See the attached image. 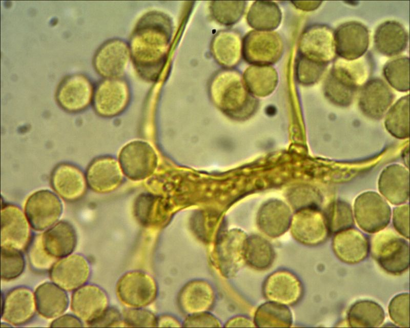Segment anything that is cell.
I'll use <instances>...</instances> for the list:
<instances>
[{"mask_svg": "<svg viewBox=\"0 0 410 328\" xmlns=\"http://www.w3.org/2000/svg\"><path fill=\"white\" fill-rule=\"evenodd\" d=\"M383 75L395 90L406 92L409 89V59L400 56L387 62L383 68Z\"/></svg>", "mask_w": 410, "mask_h": 328, "instance_id": "1f68e13d", "label": "cell"}, {"mask_svg": "<svg viewBox=\"0 0 410 328\" xmlns=\"http://www.w3.org/2000/svg\"><path fill=\"white\" fill-rule=\"evenodd\" d=\"M50 181L56 194L69 202L81 199L88 187L85 174L76 166L68 162L59 163L54 167Z\"/></svg>", "mask_w": 410, "mask_h": 328, "instance_id": "2e32d148", "label": "cell"}, {"mask_svg": "<svg viewBox=\"0 0 410 328\" xmlns=\"http://www.w3.org/2000/svg\"><path fill=\"white\" fill-rule=\"evenodd\" d=\"M37 312L34 292L30 288L18 286L9 291L1 300V319L8 324L19 326L27 324Z\"/></svg>", "mask_w": 410, "mask_h": 328, "instance_id": "5bb4252c", "label": "cell"}, {"mask_svg": "<svg viewBox=\"0 0 410 328\" xmlns=\"http://www.w3.org/2000/svg\"><path fill=\"white\" fill-rule=\"evenodd\" d=\"M282 18L281 10L272 1H256L251 6L247 16L250 26L258 31H270L276 29Z\"/></svg>", "mask_w": 410, "mask_h": 328, "instance_id": "83f0119b", "label": "cell"}, {"mask_svg": "<svg viewBox=\"0 0 410 328\" xmlns=\"http://www.w3.org/2000/svg\"><path fill=\"white\" fill-rule=\"evenodd\" d=\"M122 172L119 163L115 158L107 156L95 158L86 171L88 186L97 193L113 191L121 182Z\"/></svg>", "mask_w": 410, "mask_h": 328, "instance_id": "d6986e66", "label": "cell"}, {"mask_svg": "<svg viewBox=\"0 0 410 328\" xmlns=\"http://www.w3.org/2000/svg\"><path fill=\"white\" fill-rule=\"evenodd\" d=\"M172 34L168 17L159 13L144 16L137 24L130 40V55L136 70L143 79L154 81L163 67Z\"/></svg>", "mask_w": 410, "mask_h": 328, "instance_id": "6da1fadb", "label": "cell"}, {"mask_svg": "<svg viewBox=\"0 0 410 328\" xmlns=\"http://www.w3.org/2000/svg\"><path fill=\"white\" fill-rule=\"evenodd\" d=\"M34 295L37 312L44 318L55 319L68 309L69 299L66 291L52 282L39 285Z\"/></svg>", "mask_w": 410, "mask_h": 328, "instance_id": "d4e9b609", "label": "cell"}, {"mask_svg": "<svg viewBox=\"0 0 410 328\" xmlns=\"http://www.w3.org/2000/svg\"><path fill=\"white\" fill-rule=\"evenodd\" d=\"M294 6L298 9L311 11L317 9L322 3V1H292Z\"/></svg>", "mask_w": 410, "mask_h": 328, "instance_id": "b9f144b4", "label": "cell"}, {"mask_svg": "<svg viewBox=\"0 0 410 328\" xmlns=\"http://www.w3.org/2000/svg\"><path fill=\"white\" fill-rule=\"evenodd\" d=\"M393 223L396 232L403 237L409 239V204L399 206L393 212Z\"/></svg>", "mask_w": 410, "mask_h": 328, "instance_id": "f35d334b", "label": "cell"}, {"mask_svg": "<svg viewBox=\"0 0 410 328\" xmlns=\"http://www.w3.org/2000/svg\"><path fill=\"white\" fill-rule=\"evenodd\" d=\"M245 76L253 91L260 95L270 93L277 79L276 72L270 66L253 65L246 70Z\"/></svg>", "mask_w": 410, "mask_h": 328, "instance_id": "d6a6232c", "label": "cell"}, {"mask_svg": "<svg viewBox=\"0 0 410 328\" xmlns=\"http://www.w3.org/2000/svg\"><path fill=\"white\" fill-rule=\"evenodd\" d=\"M332 245L336 257L347 264L360 262L367 257L370 252V242L367 237L353 227L335 234Z\"/></svg>", "mask_w": 410, "mask_h": 328, "instance_id": "7402d4cb", "label": "cell"}, {"mask_svg": "<svg viewBox=\"0 0 410 328\" xmlns=\"http://www.w3.org/2000/svg\"><path fill=\"white\" fill-rule=\"evenodd\" d=\"M42 234L44 248L57 259L72 254L76 247V232L68 221H58Z\"/></svg>", "mask_w": 410, "mask_h": 328, "instance_id": "cb8c5ba5", "label": "cell"}, {"mask_svg": "<svg viewBox=\"0 0 410 328\" xmlns=\"http://www.w3.org/2000/svg\"><path fill=\"white\" fill-rule=\"evenodd\" d=\"M119 165L122 171L131 178H145L155 168L156 156L147 144L139 141L125 147L119 154Z\"/></svg>", "mask_w": 410, "mask_h": 328, "instance_id": "44dd1931", "label": "cell"}, {"mask_svg": "<svg viewBox=\"0 0 410 328\" xmlns=\"http://www.w3.org/2000/svg\"><path fill=\"white\" fill-rule=\"evenodd\" d=\"M242 40L240 34L234 30L219 31L211 43V53L215 60L227 68L238 65L242 56Z\"/></svg>", "mask_w": 410, "mask_h": 328, "instance_id": "484cf974", "label": "cell"}, {"mask_svg": "<svg viewBox=\"0 0 410 328\" xmlns=\"http://www.w3.org/2000/svg\"><path fill=\"white\" fill-rule=\"evenodd\" d=\"M298 51L299 55L327 65L336 55L334 31L326 25L309 26L300 35Z\"/></svg>", "mask_w": 410, "mask_h": 328, "instance_id": "30bf717a", "label": "cell"}, {"mask_svg": "<svg viewBox=\"0 0 410 328\" xmlns=\"http://www.w3.org/2000/svg\"><path fill=\"white\" fill-rule=\"evenodd\" d=\"M94 87L90 78L81 73L65 76L58 84L55 98L59 107L70 113L87 109L92 103Z\"/></svg>", "mask_w": 410, "mask_h": 328, "instance_id": "8992f818", "label": "cell"}, {"mask_svg": "<svg viewBox=\"0 0 410 328\" xmlns=\"http://www.w3.org/2000/svg\"><path fill=\"white\" fill-rule=\"evenodd\" d=\"M129 47L123 40H107L96 50L92 59L95 71L105 78H119L125 72L130 56Z\"/></svg>", "mask_w": 410, "mask_h": 328, "instance_id": "7c38bea8", "label": "cell"}, {"mask_svg": "<svg viewBox=\"0 0 410 328\" xmlns=\"http://www.w3.org/2000/svg\"><path fill=\"white\" fill-rule=\"evenodd\" d=\"M408 40V35L405 28L395 20H387L380 24L374 36L376 50L387 56H395L403 52Z\"/></svg>", "mask_w": 410, "mask_h": 328, "instance_id": "4316f807", "label": "cell"}, {"mask_svg": "<svg viewBox=\"0 0 410 328\" xmlns=\"http://www.w3.org/2000/svg\"><path fill=\"white\" fill-rule=\"evenodd\" d=\"M358 225L368 233H376L388 225L391 210L385 199L378 193L367 191L360 194L354 206Z\"/></svg>", "mask_w": 410, "mask_h": 328, "instance_id": "5b68a950", "label": "cell"}, {"mask_svg": "<svg viewBox=\"0 0 410 328\" xmlns=\"http://www.w3.org/2000/svg\"><path fill=\"white\" fill-rule=\"evenodd\" d=\"M330 234L352 228L355 223L351 206L342 200L330 203L323 211Z\"/></svg>", "mask_w": 410, "mask_h": 328, "instance_id": "4dcf8cb0", "label": "cell"}, {"mask_svg": "<svg viewBox=\"0 0 410 328\" xmlns=\"http://www.w3.org/2000/svg\"><path fill=\"white\" fill-rule=\"evenodd\" d=\"M372 237L370 251L382 269L393 275H400L409 266L408 242L396 231L384 229Z\"/></svg>", "mask_w": 410, "mask_h": 328, "instance_id": "7a4b0ae2", "label": "cell"}, {"mask_svg": "<svg viewBox=\"0 0 410 328\" xmlns=\"http://www.w3.org/2000/svg\"><path fill=\"white\" fill-rule=\"evenodd\" d=\"M335 52L339 58L355 60L363 56L367 50L369 32L365 26L360 22L344 23L334 31Z\"/></svg>", "mask_w": 410, "mask_h": 328, "instance_id": "9a60e30c", "label": "cell"}, {"mask_svg": "<svg viewBox=\"0 0 410 328\" xmlns=\"http://www.w3.org/2000/svg\"><path fill=\"white\" fill-rule=\"evenodd\" d=\"M409 172L398 164L386 167L381 173L378 180L380 193L390 203L400 205L409 198Z\"/></svg>", "mask_w": 410, "mask_h": 328, "instance_id": "603a6c76", "label": "cell"}, {"mask_svg": "<svg viewBox=\"0 0 410 328\" xmlns=\"http://www.w3.org/2000/svg\"><path fill=\"white\" fill-rule=\"evenodd\" d=\"M364 80L355 65L339 58L334 63L324 81V95L333 105L347 107L352 103L358 87Z\"/></svg>", "mask_w": 410, "mask_h": 328, "instance_id": "3957f363", "label": "cell"}, {"mask_svg": "<svg viewBox=\"0 0 410 328\" xmlns=\"http://www.w3.org/2000/svg\"><path fill=\"white\" fill-rule=\"evenodd\" d=\"M409 95L400 98L389 109L384 120L386 130L398 139L409 137Z\"/></svg>", "mask_w": 410, "mask_h": 328, "instance_id": "f546056e", "label": "cell"}, {"mask_svg": "<svg viewBox=\"0 0 410 328\" xmlns=\"http://www.w3.org/2000/svg\"><path fill=\"white\" fill-rule=\"evenodd\" d=\"M394 93L382 79L374 78L362 87L358 106L362 113L372 119H380L384 115L394 100Z\"/></svg>", "mask_w": 410, "mask_h": 328, "instance_id": "ffe728a7", "label": "cell"}, {"mask_svg": "<svg viewBox=\"0 0 410 328\" xmlns=\"http://www.w3.org/2000/svg\"><path fill=\"white\" fill-rule=\"evenodd\" d=\"M1 249L2 280L8 281L17 278L25 268L23 252L11 249Z\"/></svg>", "mask_w": 410, "mask_h": 328, "instance_id": "d590c367", "label": "cell"}, {"mask_svg": "<svg viewBox=\"0 0 410 328\" xmlns=\"http://www.w3.org/2000/svg\"><path fill=\"white\" fill-rule=\"evenodd\" d=\"M292 233L298 241L309 246L323 243L330 234L323 212L315 207L297 210L292 220Z\"/></svg>", "mask_w": 410, "mask_h": 328, "instance_id": "8fae6325", "label": "cell"}, {"mask_svg": "<svg viewBox=\"0 0 410 328\" xmlns=\"http://www.w3.org/2000/svg\"><path fill=\"white\" fill-rule=\"evenodd\" d=\"M385 313L378 303L359 300L351 305L347 312V324L351 327H378L384 321Z\"/></svg>", "mask_w": 410, "mask_h": 328, "instance_id": "f1b7e54d", "label": "cell"}, {"mask_svg": "<svg viewBox=\"0 0 410 328\" xmlns=\"http://www.w3.org/2000/svg\"><path fill=\"white\" fill-rule=\"evenodd\" d=\"M119 314L115 309L107 308L95 320L89 324L90 327L113 326L119 319Z\"/></svg>", "mask_w": 410, "mask_h": 328, "instance_id": "ab89813d", "label": "cell"}, {"mask_svg": "<svg viewBox=\"0 0 410 328\" xmlns=\"http://www.w3.org/2000/svg\"><path fill=\"white\" fill-rule=\"evenodd\" d=\"M409 295L407 293L398 294L391 300L388 311L391 319L401 327H409Z\"/></svg>", "mask_w": 410, "mask_h": 328, "instance_id": "74e56055", "label": "cell"}, {"mask_svg": "<svg viewBox=\"0 0 410 328\" xmlns=\"http://www.w3.org/2000/svg\"><path fill=\"white\" fill-rule=\"evenodd\" d=\"M211 93L218 105L227 111H241L249 103L239 74L232 70L224 69L218 73Z\"/></svg>", "mask_w": 410, "mask_h": 328, "instance_id": "e0dca14e", "label": "cell"}, {"mask_svg": "<svg viewBox=\"0 0 410 328\" xmlns=\"http://www.w3.org/2000/svg\"><path fill=\"white\" fill-rule=\"evenodd\" d=\"M63 211L62 203L55 193L40 190L27 198L25 214L31 228L36 231H46L57 222Z\"/></svg>", "mask_w": 410, "mask_h": 328, "instance_id": "ba28073f", "label": "cell"}, {"mask_svg": "<svg viewBox=\"0 0 410 328\" xmlns=\"http://www.w3.org/2000/svg\"><path fill=\"white\" fill-rule=\"evenodd\" d=\"M327 65L299 54L295 63L297 78L302 85H313L320 79Z\"/></svg>", "mask_w": 410, "mask_h": 328, "instance_id": "8d00e7d4", "label": "cell"}, {"mask_svg": "<svg viewBox=\"0 0 410 328\" xmlns=\"http://www.w3.org/2000/svg\"><path fill=\"white\" fill-rule=\"evenodd\" d=\"M108 297L99 286L85 284L72 294L70 308L87 325L98 318L108 308Z\"/></svg>", "mask_w": 410, "mask_h": 328, "instance_id": "ac0fdd59", "label": "cell"}, {"mask_svg": "<svg viewBox=\"0 0 410 328\" xmlns=\"http://www.w3.org/2000/svg\"><path fill=\"white\" fill-rule=\"evenodd\" d=\"M283 51L281 36L272 31H251L242 40V56L253 65L274 64L280 58Z\"/></svg>", "mask_w": 410, "mask_h": 328, "instance_id": "277c9868", "label": "cell"}, {"mask_svg": "<svg viewBox=\"0 0 410 328\" xmlns=\"http://www.w3.org/2000/svg\"><path fill=\"white\" fill-rule=\"evenodd\" d=\"M27 251L30 265L37 273L49 272L58 260L51 256L44 248L42 234H37L32 238Z\"/></svg>", "mask_w": 410, "mask_h": 328, "instance_id": "e575fe53", "label": "cell"}, {"mask_svg": "<svg viewBox=\"0 0 410 328\" xmlns=\"http://www.w3.org/2000/svg\"><path fill=\"white\" fill-rule=\"evenodd\" d=\"M51 281L66 292H73L86 284L90 267L83 255L71 254L58 259L49 271Z\"/></svg>", "mask_w": 410, "mask_h": 328, "instance_id": "4fadbf2b", "label": "cell"}, {"mask_svg": "<svg viewBox=\"0 0 410 328\" xmlns=\"http://www.w3.org/2000/svg\"><path fill=\"white\" fill-rule=\"evenodd\" d=\"M83 321L74 314H62L50 323V327H83Z\"/></svg>", "mask_w": 410, "mask_h": 328, "instance_id": "60d3db41", "label": "cell"}, {"mask_svg": "<svg viewBox=\"0 0 410 328\" xmlns=\"http://www.w3.org/2000/svg\"><path fill=\"white\" fill-rule=\"evenodd\" d=\"M1 217V248L26 251L32 237V228L24 212L16 205L4 204Z\"/></svg>", "mask_w": 410, "mask_h": 328, "instance_id": "52a82bcc", "label": "cell"}, {"mask_svg": "<svg viewBox=\"0 0 410 328\" xmlns=\"http://www.w3.org/2000/svg\"><path fill=\"white\" fill-rule=\"evenodd\" d=\"M246 1H212L210 9L213 18L224 26L233 25L242 16Z\"/></svg>", "mask_w": 410, "mask_h": 328, "instance_id": "836d02e7", "label": "cell"}, {"mask_svg": "<svg viewBox=\"0 0 410 328\" xmlns=\"http://www.w3.org/2000/svg\"><path fill=\"white\" fill-rule=\"evenodd\" d=\"M408 153H409V149L408 146L407 149L405 148L404 152L403 153L402 155V157L405 162V166H406L408 168L409 166V155H407V156L406 155Z\"/></svg>", "mask_w": 410, "mask_h": 328, "instance_id": "7bdbcfd3", "label": "cell"}, {"mask_svg": "<svg viewBox=\"0 0 410 328\" xmlns=\"http://www.w3.org/2000/svg\"><path fill=\"white\" fill-rule=\"evenodd\" d=\"M129 91L127 83L120 78H105L94 87L92 106L99 116L113 117L127 107Z\"/></svg>", "mask_w": 410, "mask_h": 328, "instance_id": "9c48e42d", "label": "cell"}]
</instances>
